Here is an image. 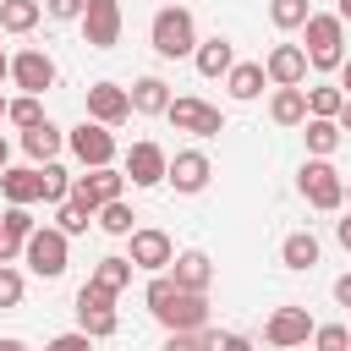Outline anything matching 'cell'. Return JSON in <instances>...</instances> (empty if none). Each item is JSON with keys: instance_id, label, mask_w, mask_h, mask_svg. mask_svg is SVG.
<instances>
[{"instance_id": "20", "label": "cell", "mask_w": 351, "mask_h": 351, "mask_svg": "<svg viewBox=\"0 0 351 351\" xmlns=\"http://www.w3.org/2000/svg\"><path fill=\"white\" fill-rule=\"evenodd\" d=\"M263 82H269V77H263V60H236V66L225 71V93H230L236 104H252V99L263 93Z\"/></svg>"}, {"instance_id": "25", "label": "cell", "mask_w": 351, "mask_h": 351, "mask_svg": "<svg viewBox=\"0 0 351 351\" xmlns=\"http://www.w3.org/2000/svg\"><path fill=\"white\" fill-rule=\"evenodd\" d=\"M93 285H104L110 296H121L126 285H132V258H121V252H110V258H99L93 263V274H88Z\"/></svg>"}, {"instance_id": "50", "label": "cell", "mask_w": 351, "mask_h": 351, "mask_svg": "<svg viewBox=\"0 0 351 351\" xmlns=\"http://www.w3.org/2000/svg\"><path fill=\"white\" fill-rule=\"evenodd\" d=\"M11 77V55H5V44H0V82Z\"/></svg>"}, {"instance_id": "13", "label": "cell", "mask_w": 351, "mask_h": 351, "mask_svg": "<svg viewBox=\"0 0 351 351\" xmlns=\"http://www.w3.org/2000/svg\"><path fill=\"white\" fill-rule=\"evenodd\" d=\"M88 121H99V126H121V121H132V99H126V88L121 82H93L88 88Z\"/></svg>"}, {"instance_id": "2", "label": "cell", "mask_w": 351, "mask_h": 351, "mask_svg": "<svg viewBox=\"0 0 351 351\" xmlns=\"http://www.w3.org/2000/svg\"><path fill=\"white\" fill-rule=\"evenodd\" d=\"M148 44H154V55H165V60L192 55V49H197V16H192L186 5H159L154 22H148Z\"/></svg>"}, {"instance_id": "16", "label": "cell", "mask_w": 351, "mask_h": 351, "mask_svg": "<svg viewBox=\"0 0 351 351\" xmlns=\"http://www.w3.org/2000/svg\"><path fill=\"white\" fill-rule=\"evenodd\" d=\"M159 324L170 329V335H203L208 329V296H192V291H181L165 313H159Z\"/></svg>"}, {"instance_id": "38", "label": "cell", "mask_w": 351, "mask_h": 351, "mask_svg": "<svg viewBox=\"0 0 351 351\" xmlns=\"http://www.w3.org/2000/svg\"><path fill=\"white\" fill-rule=\"evenodd\" d=\"M313 346L318 351H351V335H346V324H318L313 329Z\"/></svg>"}, {"instance_id": "48", "label": "cell", "mask_w": 351, "mask_h": 351, "mask_svg": "<svg viewBox=\"0 0 351 351\" xmlns=\"http://www.w3.org/2000/svg\"><path fill=\"white\" fill-rule=\"evenodd\" d=\"M5 165H11V137L0 132V170H5Z\"/></svg>"}, {"instance_id": "35", "label": "cell", "mask_w": 351, "mask_h": 351, "mask_svg": "<svg viewBox=\"0 0 351 351\" xmlns=\"http://www.w3.org/2000/svg\"><path fill=\"white\" fill-rule=\"evenodd\" d=\"M197 351H252V340L236 335V329H203L197 335Z\"/></svg>"}, {"instance_id": "39", "label": "cell", "mask_w": 351, "mask_h": 351, "mask_svg": "<svg viewBox=\"0 0 351 351\" xmlns=\"http://www.w3.org/2000/svg\"><path fill=\"white\" fill-rule=\"evenodd\" d=\"M22 291H27V280H22L11 263H0V307H16V302H22Z\"/></svg>"}, {"instance_id": "42", "label": "cell", "mask_w": 351, "mask_h": 351, "mask_svg": "<svg viewBox=\"0 0 351 351\" xmlns=\"http://www.w3.org/2000/svg\"><path fill=\"white\" fill-rule=\"evenodd\" d=\"M44 11H49L55 22H77V16H82V0H44Z\"/></svg>"}, {"instance_id": "24", "label": "cell", "mask_w": 351, "mask_h": 351, "mask_svg": "<svg viewBox=\"0 0 351 351\" xmlns=\"http://www.w3.org/2000/svg\"><path fill=\"white\" fill-rule=\"evenodd\" d=\"M280 263L296 269V274L313 269V263H318V236H313V230H291V236L280 241Z\"/></svg>"}, {"instance_id": "54", "label": "cell", "mask_w": 351, "mask_h": 351, "mask_svg": "<svg viewBox=\"0 0 351 351\" xmlns=\"http://www.w3.org/2000/svg\"><path fill=\"white\" fill-rule=\"evenodd\" d=\"M165 5H181V0H165Z\"/></svg>"}, {"instance_id": "3", "label": "cell", "mask_w": 351, "mask_h": 351, "mask_svg": "<svg viewBox=\"0 0 351 351\" xmlns=\"http://www.w3.org/2000/svg\"><path fill=\"white\" fill-rule=\"evenodd\" d=\"M296 192H302L318 214H335V208L346 203V176H340L329 159H307L302 176H296Z\"/></svg>"}, {"instance_id": "53", "label": "cell", "mask_w": 351, "mask_h": 351, "mask_svg": "<svg viewBox=\"0 0 351 351\" xmlns=\"http://www.w3.org/2000/svg\"><path fill=\"white\" fill-rule=\"evenodd\" d=\"M346 203H351V181H346Z\"/></svg>"}, {"instance_id": "30", "label": "cell", "mask_w": 351, "mask_h": 351, "mask_svg": "<svg viewBox=\"0 0 351 351\" xmlns=\"http://www.w3.org/2000/svg\"><path fill=\"white\" fill-rule=\"evenodd\" d=\"M71 197V176L60 170V165H38V203H66Z\"/></svg>"}, {"instance_id": "11", "label": "cell", "mask_w": 351, "mask_h": 351, "mask_svg": "<svg viewBox=\"0 0 351 351\" xmlns=\"http://www.w3.org/2000/svg\"><path fill=\"white\" fill-rule=\"evenodd\" d=\"M55 77H60V71H55V60H49L44 49H16V55H11V82H16L22 93L38 99V93L55 88Z\"/></svg>"}, {"instance_id": "26", "label": "cell", "mask_w": 351, "mask_h": 351, "mask_svg": "<svg viewBox=\"0 0 351 351\" xmlns=\"http://www.w3.org/2000/svg\"><path fill=\"white\" fill-rule=\"evenodd\" d=\"M302 137H307V154H313V159H329L346 132H340L335 121H313V115H307V121H302Z\"/></svg>"}, {"instance_id": "14", "label": "cell", "mask_w": 351, "mask_h": 351, "mask_svg": "<svg viewBox=\"0 0 351 351\" xmlns=\"http://www.w3.org/2000/svg\"><path fill=\"white\" fill-rule=\"evenodd\" d=\"M208 176H214V165H208V154L203 148H181V154H170V170H165V181L176 186V192H203L208 186Z\"/></svg>"}, {"instance_id": "37", "label": "cell", "mask_w": 351, "mask_h": 351, "mask_svg": "<svg viewBox=\"0 0 351 351\" xmlns=\"http://www.w3.org/2000/svg\"><path fill=\"white\" fill-rule=\"evenodd\" d=\"M0 230H5L11 241H27L38 225H33V214H27V208H11V203H5V214H0Z\"/></svg>"}, {"instance_id": "41", "label": "cell", "mask_w": 351, "mask_h": 351, "mask_svg": "<svg viewBox=\"0 0 351 351\" xmlns=\"http://www.w3.org/2000/svg\"><path fill=\"white\" fill-rule=\"evenodd\" d=\"M44 351H93V340H88L82 329H71V335H55V340H49Z\"/></svg>"}, {"instance_id": "9", "label": "cell", "mask_w": 351, "mask_h": 351, "mask_svg": "<svg viewBox=\"0 0 351 351\" xmlns=\"http://www.w3.org/2000/svg\"><path fill=\"white\" fill-rule=\"evenodd\" d=\"M82 38L88 49H115L121 44V0H82Z\"/></svg>"}, {"instance_id": "23", "label": "cell", "mask_w": 351, "mask_h": 351, "mask_svg": "<svg viewBox=\"0 0 351 351\" xmlns=\"http://www.w3.org/2000/svg\"><path fill=\"white\" fill-rule=\"evenodd\" d=\"M269 121H274V126H302V121H307V93H302V88H274Z\"/></svg>"}, {"instance_id": "31", "label": "cell", "mask_w": 351, "mask_h": 351, "mask_svg": "<svg viewBox=\"0 0 351 351\" xmlns=\"http://www.w3.org/2000/svg\"><path fill=\"white\" fill-rule=\"evenodd\" d=\"M307 16H313V5H307V0H269V22H274L280 33L307 27Z\"/></svg>"}, {"instance_id": "49", "label": "cell", "mask_w": 351, "mask_h": 351, "mask_svg": "<svg viewBox=\"0 0 351 351\" xmlns=\"http://www.w3.org/2000/svg\"><path fill=\"white\" fill-rule=\"evenodd\" d=\"M0 351H27V340H16V335H5V340H0Z\"/></svg>"}, {"instance_id": "8", "label": "cell", "mask_w": 351, "mask_h": 351, "mask_svg": "<svg viewBox=\"0 0 351 351\" xmlns=\"http://www.w3.org/2000/svg\"><path fill=\"white\" fill-rule=\"evenodd\" d=\"M126 241H132V252H126V258H132V269L165 274V269L176 263V241H170V236H165L159 225H137V230H132Z\"/></svg>"}, {"instance_id": "21", "label": "cell", "mask_w": 351, "mask_h": 351, "mask_svg": "<svg viewBox=\"0 0 351 351\" xmlns=\"http://www.w3.org/2000/svg\"><path fill=\"white\" fill-rule=\"evenodd\" d=\"M126 99H132V115H165L170 110V82L165 77H137L126 88Z\"/></svg>"}, {"instance_id": "22", "label": "cell", "mask_w": 351, "mask_h": 351, "mask_svg": "<svg viewBox=\"0 0 351 351\" xmlns=\"http://www.w3.org/2000/svg\"><path fill=\"white\" fill-rule=\"evenodd\" d=\"M22 148H27L33 165H55V154L66 148V132H60L55 121H38L33 132H22Z\"/></svg>"}, {"instance_id": "28", "label": "cell", "mask_w": 351, "mask_h": 351, "mask_svg": "<svg viewBox=\"0 0 351 351\" xmlns=\"http://www.w3.org/2000/svg\"><path fill=\"white\" fill-rule=\"evenodd\" d=\"M302 93H307V115H313V121H335L340 104H346V93H340L335 82H318V88H302Z\"/></svg>"}, {"instance_id": "55", "label": "cell", "mask_w": 351, "mask_h": 351, "mask_svg": "<svg viewBox=\"0 0 351 351\" xmlns=\"http://www.w3.org/2000/svg\"><path fill=\"white\" fill-rule=\"evenodd\" d=\"M346 335H351V324H346Z\"/></svg>"}, {"instance_id": "6", "label": "cell", "mask_w": 351, "mask_h": 351, "mask_svg": "<svg viewBox=\"0 0 351 351\" xmlns=\"http://www.w3.org/2000/svg\"><path fill=\"white\" fill-rule=\"evenodd\" d=\"M126 192V176L115 170V165H104V170H82V176H71V203H82L88 214H99L104 203H115Z\"/></svg>"}, {"instance_id": "52", "label": "cell", "mask_w": 351, "mask_h": 351, "mask_svg": "<svg viewBox=\"0 0 351 351\" xmlns=\"http://www.w3.org/2000/svg\"><path fill=\"white\" fill-rule=\"evenodd\" d=\"M5 104H11V99H5V93H0V121H5Z\"/></svg>"}, {"instance_id": "45", "label": "cell", "mask_w": 351, "mask_h": 351, "mask_svg": "<svg viewBox=\"0 0 351 351\" xmlns=\"http://www.w3.org/2000/svg\"><path fill=\"white\" fill-rule=\"evenodd\" d=\"M335 241L351 252V214H346V219H335Z\"/></svg>"}, {"instance_id": "44", "label": "cell", "mask_w": 351, "mask_h": 351, "mask_svg": "<svg viewBox=\"0 0 351 351\" xmlns=\"http://www.w3.org/2000/svg\"><path fill=\"white\" fill-rule=\"evenodd\" d=\"M335 302H340V307H351V274H340V280H335Z\"/></svg>"}, {"instance_id": "19", "label": "cell", "mask_w": 351, "mask_h": 351, "mask_svg": "<svg viewBox=\"0 0 351 351\" xmlns=\"http://www.w3.org/2000/svg\"><path fill=\"white\" fill-rule=\"evenodd\" d=\"M192 66H197V77H225V71L236 66V49H230V38H225V33H214V38H197V49H192Z\"/></svg>"}, {"instance_id": "5", "label": "cell", "mask_w": 351, "mask_h": 351, "mask_svg": "<svg viewBox=\"0 0 351 351\" xmlns=\"http://www.w3.org/2000/svg\"><path fill=\"white\" fill-rule=\"evenodd\" d=\"M66 148L77 154V165H82V170H104V165H115V132H110V126H99V121L71 126V132H66Z\"/></svg>"}, {"instance_id": "27", "label": "cell", "mask_w": 351, "mask_h": 351, "mask_svg": "<svg viewBox=\"0 0 351 351\" xmlns=\"http://www.w3.org/2000/svg\"><path fill=\"white\" fill-rule=\"evenodd\" d=\"M38 16H44L38 0H0V27H5V33H33Z\"/></svg>"}, {"instance_id": "51", "label": "cell", "mask_w": 351, "mask_h": 351, "mask_svg": "<svg viewBox=\"0 0 351 351\" xmlns=\"http://www.w3.org/2000/svg\"><path fill=\"white\" fill-rule=\"evenodd\" d=\"M335 16H340V22L351 27V0H340V11H335Z\"/></svg>"}, {"instance_id": "12", "label": "cell", "mask_w": 351, "mask_h": 351, "mask_svg": "<svg viewBox=\"0 0 351 351\" xmlns=\"http://www.w3.org/2000/svg\"><path fill=\"white\" fill-rule=\"evenodd\" d=\"M165 170H170V154H165L154 137H143V143H132V148H126V170H121V176H126L132 186H159V181H165Z\"/></svg>"}, {"instance_id": "4", "label": "cell", "mask_w": 351, "mask_h": 351, "mask_svg": "<svg viewBox=\"0 0 351 351\" xmlns=\"http://www.w3.org/2000/svg\"><path fill=\"white\" fill-rule=\"evenodd\" d=\"M66 252H71V241H66L55 225H38V230L22 241V263H27L38 280H60V274H66Z\"/></svg>"}, {"instance_id": "36", "label": "cell", "mask_w": 351, "mask_h": 351, "mask_svg": "<svg viewBox=\"0 0 351 351\" xmlns=\"http://www.w3.org/2000/svg\"><path fill=\"white\" fill-rule=\"evenodd\" d=\"M176 296H181V291H176V280H170V274H154V280H148V291H143V302H148V313H154V318H159Z\"/></svg>"}, {"instance_id": "47", "label": "cell", "mask_w": 351, "mask_h": 351, "mask_svg": "<svg viewBox=\"0 0 351 351\" xmlns=\"http://www.w3.org/2000/svg\"><path fill=\"white\" fill-rule=\"evenodd\" d=\"M335 126H340V132H351V99L340 104V115H335Z\"/></svg>"}, {"instance_id": "43", "label": "cell", "mask_w": 351, "mask_h": 351, "mask_svg": "<svg viewBox=\"0 0 351 351\" xmlns=\"http://www.w3.org/2000/svg\"><path fill=\"white\" fill-rule=\"evenodd\" d=\"M165 351H197V335H170Z\"/></svg>"}, {"instance_id": "15", "label": "cell", "mask_w": 351, "mask_h": 351, "mask_svg": "<svg viewBox=\"0 0 351 351\" xmlns=\"http://www.w3.org/2000/svg\"><path fill=\"white\" fill-rule=\"evenodd\" d=\"M263 77H269L274 88H302V82H307V55H302V44H274V49L263 55Z\"/></svg>"}, {"instance_id": "33", "label": "cell", "mask_w": 351, "mask_h": 351, "mask_svg": "<svg viewBox=\"0 0 351 351\" xmlns=\"http://www.w3.org/2000/svg\"><path fill=\"white\" fill-rule=\"evenodd\" d=\"M5 121H11V126H22V132H33V126H38V121H49V115H44V104H38L33 93H22V99H11V104H5Z\"/></svg>"}, {"instance_id": "18", "label": "cell", "mask_w": 351, "mask_h": 351, "mask_svg": "<svg viewBox=\"0 0 351 351\" xmlns=\"http://www.w3.org/2000/svg\"><path fill=\"white\" fill-rule=\"evenodd\" d=\"M0 197H5L11 208L38 203V165H5V170H0Z\"/></svg>"}, {"instance_id": "40", "label": "cell", "mask_w": 351, "mask_h": 351, "mask_svg": "<svg viewBox=\"0 0 351 351\" xmlns=\"http://www.w3.org/2000/svg\"><path fill=\"white\" fill-rule=\"evenodd\" d=\"M77 307H115V296H110L104 285H93V280H88V285L77 291Z\"/></svg>"}, {"instance_id": "1", "label": "cell", "mask_w": 351, "mask_h": 351, "mask_svg": "<svg viewBox=\"0 0 351 351\" xmlns=\"http://www.w3.org/2000/svg\"><path fill=\"white\" fill-rule=\"evenodd\" d=\"M302 55H307V71H340V60H346V22L335 11H313L307 27H302Z\"/></svg>"}, {"instance_id": "34", "label": "cell", "mask_w": 351, "mask_h": 351, "mask_svg": "<svg viewBox=\"0 0 351 351\" xmlns=\"http://www.w3.org/2000/svg\"><path fill=\"white\" fill-rule=\"evenodd\" d=\"M88 219H93V214H88L82 203H71V197H66V203L55 208V230H60L66 241H71V236H82V230H88Z\"/></svg>"}, {"instance_id": "46", "label": "cell", "mask_w": 351, "mask_h": 351, "mask_svg": "<svg viewBox=\"0 0 351 351\" xmlns=\"http://www.w3.org/2000/svg\"><path fill=\"white\" fill-rule=\"evenodd\" d=\"M335 88H340V93H346V99H351V55H346V60H340V82H335Z\"/></svg>"}, {"instance_id": "29", "label": "cell", "mask_w": 351, "mask_h": 351, "mask_svg": "<svg viewBox=\"0 0 351 351\" xmlns=\"http://www.w3.org/2000/svg\"><path fill=\"white\" fill-rule=\"evenodd\" d=\"M77 329L88 340H110L121 329V318H115V307H77Z\"/></svg>"}, {"instance_id": "10", "label": "cell", "mask_w": 351, "mask_h": 351, "mask_svg": "<svg viewBox=\"0 0 351 351\" xmlns=\"http://www.w3.org/2000/svg\"><path fill=\"white\" fill-rule=\"evenodd\" d=\"M313 329H318V324H313L307 307H274L269 324H263V340H269L274 351H291V346H307Z\"/></svg>"}, {"instance_id": "7", "label": "cell", "mask_w": 351, "mask_h": 351, "mask_svg": "<svg viewBox=\"0 0 351 351\" xmlns=\"http://www.w3.org/2000/svg\"><path fill=\"white\" fill-rule=\"evenodd\" d=\"M165 121H170L176 132H192V137H219V132H225V115H219L214 104H203V99H192V93H181V99H170V110H165Z\"/></svg>"}, {"instance_id": "32", "label": "cell", "mask_w": 351, "mask_h": 351, "mask_svg": "<svg viewBox=\"0 0 351 351\" xmlns=\"http://www.w3.org/2000/svg\"><path fill=\"white\" fill-rule=\"evenodd\" d=\"M93 219H99V230H104V236H132V230H137V225H132L137 214L126 208V197H115V203H104V208H99Z\"/></svg>"}, {"instance_id": "17", "label": "cell", "mask_w": 351, "mask_h": 351, "mask_svg": "<svg viewBox=\"0 0 351 351\" xmlns=\"http://www.w3.org/2000/svg\"><path fill=\"white\" fill-rule=\"evenodd\" d=\"M170 280H176V291H192V296H208V280H214V263H208V252H176V263H170Z\"/></svg>"}]
</instances>
